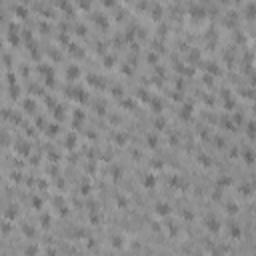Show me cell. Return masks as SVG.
<instances>
[{
  "mask_svg": "<svg viewBox=\"0 0 256 256\" xmlns=\"http://www.w3.org/2000/svg\"><path fill=\"white\" fill-rule=\"evenodd\" d=\"M26 254H28V256H30V254L34 256V254H36V246H28V248H26Z\"/></svg>",
  "mask_w": 256,
  "mask_h": 256,
  "instance_id": "2",
  "label": "cell"
},
{
  "mask_svg": "<svg viewBox=\"0 0 256 256\" xmlns=\"http://www.w3.org/2000/svg\"><path fill=\"white\" fill-rule=\"evenodd\" d=\"M156 212H158V214H168L170 210H168L166 204H158V206H156Z\"/></svg>",
  "mask_w": 256,
  "mask_h": 256,
  "instance_id": "1",
  "label": "cell"
}]
</instances>
